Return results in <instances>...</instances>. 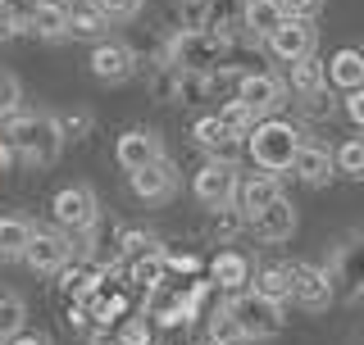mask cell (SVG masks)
Wrapping results in <instances>:
<instances>
[{"label": "cell", "instance_id": "d4e9b609", "mask_svg": "<svg viewBox=\"0 0 364 345\" xmlns=\"http://www.w3.org/2000/svg\"><path fill=\"white\" fill-rule=\"evenodd\" d=\"M287 23V14L278 9V0H255V5H246V28L255 32V37H273V32Z\"/></svg>", "mask_w": 364, "mask_h": 345}, {"label": "cell", "instance_id": "83f0119b", "mask_svg": "<svg viewBox=\"0 0 364 345\" xmlns=\"http://www.w3.org/2000/svg\"><path fill=\"white\" fill-rule=\"evenodd\" d=\"M151 255H164L159 241L151 232H123V263H136V259H151Z\"/></svg>", "mask_w": 364, "mask_h": 345}, {"label": "cell", "instance_id": "b9f144b4", "mask_svg": "<svg viewBox=\"0 0 364 345\" xmlns=\"http://www.w3.org/2000/svg\"><path fill=\"white\" fill-rule=\"evenodd\" d=\"M91 345H128V341H123V336H109V332H96Z\"/></svg>", "mask_w": 364, "mask_h": 345}, {"label": "cell", "instance_id": "d6a6232c", "mask_svg": "<svg viewBox=\"0 0 364 345\" xmlns=\"http://www.w3.org/2000/svg\"><path fill=\"white\" fill-rule=\"evenodd\" d=\"M278 9L287 18H305V23H314L318 14H323V0H278Z\"/></svg>", "mask_w": 364, "mask_h": 345}, {"label": "cell", "instance_id": "f6af8a7d", "mask_svg": "<svg viewBox=\"0 0 364 345\" xmlns=\"http://www.w3.org/2000/svg\"><path fill=\"white\" fill-rule=\"evenodd\" d=\"M0 259H5V255H0Z\"/></svg>", "mask_w": 364, "mask_h": 345}, {"label": "cell", "instance_id": "e575fe53", "mask_svg": "<svg viewBox=\"0 0 364 345\" xmlns=\"http://www.w3.org/2000/svg\"><path fill=\"white\" fill-rule=\"evenodd\" d=\"M18 82L9 73H0V119H14V109H18Z\"/></svg>", "mask_w": 364, "mask_h": 345}, {"label": "cell", "instance_id": "2e32d148", "mask_svg": "<svg viewBox=\"0 0 364 345\" xmlns=\"http://www.w3.org/2000/svg\"><path fill=\"white\" fill-rule=\"evenodd\" d=\"M128 182H132V195H136V200H151V204L168 200V195L178 191V172H173L168 159H159V164L141 168V172H128Z\"/></svg>", "mask_w": 364, "mask_h": 345}, {"label": "cell", "instance_id": "484cf974", "mask_svg": "<svg viewBox=\"0 0 364 345\" xmlns=\"http://www.w3.org/2000/svg\"><path fill=\"white\" fill-rule=\"evenodd\" d=\"M210 345H250V336L228 309H219V314L210 318Z\"/></svg>", "mask_w": 364, "mask_h": 345}, {"label": "cell", "instance_id": "5bb4252c", "mask_svg": "<svg viewBox=\"0 0 364 345\" xmlns=\"http://www.w3.org/2000/svg\"><path fill=\"white\" fill-rule=\"evenodd\" d=\"M210 282L219 286V291H228V295H242L246 282H255V268H250V259L242 250H219L214 263H210Z\"/></svg>", "mask_w": 364, "mask_h": 345}, {"label": "cell", "instance_id": "3957f363", "mask_svg": "<svg viewBox=\"0 0 364 345\" xmlns=\"http://www.w3.org/2000/svg\"><path fill=\"white\" fill-rule=\"evenodd\" d=\"M228 45L232 41L214 28H182L168 41V64L178 73H219L223 60H228Z\"/></svg>", "mask_w": 364, "mask_h": 345}, {"label": "cell", "instance_id": "60d3db41", "mask_svg": "<svg viewBox=\"0 0 364 345\" xmlns=\"http://www.w3.org/2000/svg\"><path fill=\"white\" fill-rule=\"evenodd\" d=\"M9 345H50V341H46V336H37V332H18V336L9 341Z\"/></svg>", "mask_w": 364, "mask_h": 345}, {"label": "cell", "instance_id": "277c9868", "mask_svg": "<svg viewBox=\"0 0 364 345\" xmlns=\"http://www.w3.org/2000/svg\"><path fill=\"white\" fill-rule=\"evenodd\" d=\"M228 314L246 327L250 341H264V336H278L282 332V305L269 300V295H259V291L232 295V300H228Z\"/></svg>", "mask_w": 364, "mask_h": 345}, {"label": "cell", "instance_id": "7402d4cb", "mask_svg": "<svg viewBox=\"0 0 364 345\" xmlns=\"http://www.w3.org/2000/svg\"><path fill=\"white\" fill-rule=\"evenodd\" d=\"M105 282V268H100V263H91V259H82V263H68V268L60 273V286L68 295H87V291H96V286Z\"/></svg>", "mask_w": 364, "mask_h": 345}, {"label": "cell", "instance_id": "d6986e66", "mask_svg": "<svg viewBox=\"0 0 364 345\" xmlns=\"http://www.w3.org/2000/svg\"><path fill=\"white\" fill-rule=\"evenodd\" d=\"M291 172H296L301 182H310V187H323V182L337 172V155L323 150V146H301V155H296Z\"/></svg>", "mask_w": 364, "mask_h": 345}, {"label": "cell", "instance_id": "e0dca14e", "mask_svg": "<svg viewBox=\"0 0 364 345\" xmlns=\"http://www.w3.org/2000/svg\"><path fill=\"white\" fill-rule=\"evenodd\" d=\"M250 232H255L259 241H269V246H278V241H291V232H296V209H291L287 195H282V200H273L264 214L250 218Z\"/></svg>", "mask_w": 364, "mask_h": 345}, {"label": "cell", "instance_id": "7c38bea8", "mask_svg": "<svg viewBox=\"0 0 364 345\" xmlns=\"http://www.w3.org/2000/svg\"><path fill=\"white\" fill-rule=\"evenodd\" d=\"M191 136H196V146H200V150H210L214 159H228V164L237 159V150H242V141H246L242 132H232V128H228L219 114H205V119H196Z\"/></svg>", "mask_w": 364, "mask_h": 345}, {"label": "cell", "instance_id": "7a4b0ae2", "mask_svg": "<svg viewBox=\"0 0 364 345\" xmlns=\"http://www.w3.org/2000/svg\"><path fill=\"white\" fill-rule=\"evenodd\" d=\"M301 146H305L301 132H296V123H287V119H259L255 132L246 136L250 159H255L264 172H291Z\"/></svg>", "mask_w": 364, "mask_h": 345}, {"label": "cell", "instance_id": "6da1fadb", "mask_svg": "<svg viewBox=\"0 0 364 345\" xmlns=\"http://www.w3.org/2000/svg\"><path fill=\"white\" fill-rule=\"evenodd\" d=\"M5 136H9V146H14V155L28 159V164H37V168L55 164L60 150H64V132L50 114H14Z\"/></svg>", "mask_w": 364, "mask_h": 345}, {"label": "cell", "instance_id": "8d00e7d4", "mask_svg": "<svg viewBox=\"0 0 364 345\" xmlns=\"http://www.w3.org/2000/svg\"><path fill=\"white\" fill-rule=\"evenodd\" d=\"M14 32H28L14 9V0H0V37H14Z\"/></svg>", "mask_w": 364, "mask_h": 345}, {"label": "cell", "instance_id": "f546056e", "mask_svg": "<svg viewBox=\"0 0 364 345\" xmlns=\"http://www.w3.org/2000/svg\"><path fill=\"white\" fill-rule=\"evenodd\" d=\"M337 168L346 172V177H355V182L364 177V136H350V141L337 150Z\"/></svg>", "mask_w": 364, "mask_h": 345}, {"label": "cell", "instance_id": "ac0fdd59", "mask_svg": "<svg viewBox=\"0 0 364 345\" xmlns=\"http://www.w3.org/2000/svg\"><path fill=\"white\" fill-rule=\"evenodd\" d=\"M323 68H328V87H337V91H360L364 87V50H355V45L337 50Z\"/></svg>", "mask_w": 364, "mask_h": 345}, {"label": "cell", "instance_id": "ab89813d", "mask_svg": "<svg viewBox=\"0 0 364 345\" xmlns=\"http://www.w3.org/2000/svg\"><path fill=\"white\" fill-rule=\"evenodd\" d=\"M164 259H168V268H173V273H196L200 268L196 255H164Z\"/></svg>", "mask_w": 364, "mask_h": 345}, {"label": "cell", "instance_id": "9a60e30c", "mask_svg": "<svg viewBox=\"0 0 364 345\" xmlns=\"http://www.w3.org/2000/svg\"><path fill=\"white\" fill-rule=\"evenodd\" d=\"M132 68H136V55L123 41H100L96 50H91V73H96L100 82H128Z\"/></svg>", "mask_w": 364, "mask_h": 345}, {"label": "cell", "instance_id": "836d02e7", "mask_svg": "<svg viewBox=\"0 0 364 345\" xmlns=\"http://www.w3.org/2000/svg\"><path fill=\"white\" fill-rule=\"evenodd\" d=\"M64 132V141H82V136L91 132V114H64V119H55Z\"/></svg>", "mask_w": 364, "mask_h": 345}, {"label": "cell", "instance_id": "4316f807", "mask_svg": "<svg viewBox=\"0 0 364 345\" xmlns=\"http://www.w3.org/2000/svg\"><path fill=\"white\" fill-rule=\"evenodd\" d=\"M23 318H28V309L18 295H0V341H14L23 332Z\"/></svg>", "mask_w": 364, "mask_h": 345}, {"label": "cell", "instance_id": "ee69618b", "mask_svg": "<svg viewBox=\"0 0 364 345\" xmlns=\"http://www.w3.org/2000/svg\"><path fill=\"white\" fill-rule=\"evenodd\" d=\"M246 5H255V0H246Z\"/></svg>", "mask_w": 364, "mask_h": 345}, {"label": "cell", "instance_id": "9c48e42d", "mask_svg": "<svg viewBox=\"0 0 364 345\" xmlns=\"http://www.w3.org/2000/svg\"><path fill=\"white\" fill-rule=\"evenodd\" d=\"M114 159H119V168L141 172V168H151V164H159V159H164V146H159V136H155L151 128H132V132L119 136Z\"/></svg>", "mask_w": 364, "mask_h": 345}, {"label": "cell", "instance_id": "f35d334b", "mask_svg": "<svg viewBox=\"0 0 364 345\" xmlns=\"http://www.w3.org/2000/svg\"><path fill=\"white\" fill-rule=\"evenodd\" d=\"M346 119L364 132V87L360 91H346Z\"/></svg>", "mask_w": 364, "mask_h": 345}, {"label": "cell", "instance_id": "4fadbf2b", "mask_svg": "<svg viewBox=\"0 0 364 345\" xmlns=\"http://www.w3.org/2000/svg\"><path fill=\"white\" fill-rule=\"evenodd\" d=\"M273 200H282V187H278V172H250V177H242V187H237V209H242L246 218L264 214Z\"/></svg>", "mask_w": 364, "mask_h": 345}, {"label": "cell", "instance_id": "74e56055", "mask_svg": "<svg viewBox=\"0 0 364 345\" xmlns=\"http://www.w3.org/2000/svg\"><path fill=\"white\" fill-rule=\"evenodd\" d=\"M119 336L128 341V345H151V323H146V318H132V323L123 327Z\"/></svg>", "mask_w": 364, "mask_h": 345}, {"label": "cell", "instance_id": "52a82bcc", "mask_svg": "<svg viewBox=\"0 0 364 345\" xmlns=\"http://www.w3.org/2000/svg\"><path fill=\"white\" fill-rule=\"evenodd\" d=\"M314 45H318V28H314V23H305V18H287V23H282V28L269 37V50L278 55L282 64H301V60H310Z\"/></svg>", "mask_w": 364, "mask_h": 345}, {"label": "cell", "instance_id": "7bdbcfd3", "mask_svg": "<svg viewBox=\"0 0 364 345\" xmlns=\"http://www.w3.org/2000/svg\"><path fill=\"white\" fill-rule=\"evenodd\" d=\"M9 155H14V146H9V136H5V141H0V168L9 164Z\"/></svg>", "mask_w": 364, "mask_h": 345}, {"label": "cell", "instance_id": "44dd1931", "mask_svg": "<svg viewBox=\"0 0 364 345\" xmlns=\"http://www.w3.org/2000/svg\"><path fill=\"white\" fill-rule=\"evenodd\" d=\"M250 291L269 295V300H291V263H269V268L255 273V282H250Z\"/></svg>", "mask_w": 364, "mask_h": 345}, {"label": "cell", "instance_id": "cb8c5ba5", "mask_svg": "<svg viewBox=\"0 0 364 345\" xmlns=\"http://www.w3.org/2000/svg\"><path fill=\"white\" fill-rule=\"evenodd\" d=\"M323 87H328V68L318 64L314 55H310V60H301V64H291V91H296V96H301V100L318 96V91H323Z\"/></svg>", "mask_w": 364, "mask_h": 345}, {"label": "cell", "instance_id": "ba28073f", "mask_svg": "<svg viewBox=\"0 0 364 345\" xmlns=\"http://www.w3.org/2000/svg\"><path fill=\"white\" fill-rule=\"evenodd\" d=\"M237 100L250 105L259 119H273V109L287 105V82H278L273 73H246L242 87H237Z\"/></svg>", "mask_w": 364, "mask_h": 345}, {"label": "cell", "instance_id": "1f68e13d", "mask_svg": "<svg viewBox=\"0 0 364 345\" xmlns=\"http://www.w3.org/2000/svg\"><path fill=\"white\" fill-rule=\"evenodd\" d=\"M341 282H350V295L364 291V250H346L341 255V268H337Z\"/></svg>", "mask_w": 364, "mask_h": 345}, {"label": "cell", "instance_id": "8992f818", "mask_svg": "<svg viewBox=\"0 0 364 345\" xmlns=\"http://www.w3.org/2000/svg\"><path fill=\"white\" fill-rule=\"evenodd\" d=\"M237 187H242V172H237V164H228V159H210V164L196 172V200L205 209H228V204H237Z\"/></svg>", "mask_w": 364, "mask_h": 345}, {"label": "cell", "instance_id": "8fae6325", "mask_svg": "<svg viewBox=\"0 0 364 345\" xmlns=\"http://www.w3.org/2000/svg\"><path fill=\"white\" fill-rule=\"evenodd\" d=\"M68 259H73V241L64 232H37L32 246H28V255H23V263H28L32 273H64Z\"/></svg>", "mask_w": 364, "mask_h": 345}, {"label": "cell", "instance_id": "30bf717a", "mask_svg": "<svg viewBox=\"0 0 364 345\" xmlns=\"http://www.w3.org/2000/svg\"><path fill=\"white\" fill-rule=\"evenodd\" d=\"M333 291H337V282L328 278L323 268H314V263H291V300L296 305L328 309L333 305Z\"/></svg>", "mask_w": 364, "mask_h": 345}, {"label": "cell", "instance_id": "f1b7e54d", "mask_svg": "<svg viewBox=\"0 0 364 345\" xmlns=\"http://www.w3.org/2000/svg\"><path fill=\"white\" fill-rule=\"evenodd\" d=\"M219 119H223V123H228V128H232V132L250 136V132H255V123H259V114L250 109V105H242V100H228V105L219 109Z\"/></svg>", "mask_w": 364, "mask_h": 345}, {"label": "cell", "instance_id": "603a6c76", "mask_svg": "<svg viewBox=\"0 0 364 345\" xmlns=\"http://www.w3.org/2000/svg\"><path fill=\"white\" fill-rule=\"evenodd\" d=\"M32 223L28 218H0V255L5 259H23L28 255V246H32Z\"/></svg>", "mask_w": 364, "mask_h": 345}, {"label": "cell", "instance_id": "ffe728a7", "mask_svg": "<svg viewBox=\"0 0 364 345\" xmlns=\"http://www.w3.org/2000/svg\"><path fill=\"white\" fill-rule=\"evenodd\" d=\"M68 18H73V9H68L64 0H41L37 18H32V32H37V37H46V41L68 37Z\"/></svg>", "mask_w": 364, "mask_h": 345}, {"label": "cell", "instance_id": "4dcf8cb0", "mask_svg": "<svg viewBox=\"0 0 364 345\" xmlns=\"http://www.w3.org/2000/svg\"><path fill=\"white\" fill-rule=\"evenodd\" d=\"M105 14H100V9H73V18H68V32H73V37H100V32H105Z\"/></svg>", "mask_w": 364, "mask_h": 345}, {"label": "cell", "instance_id": "d590c367", "mask_svg": "<svg viewBox=\"0 0 364 345\" xmlns=\"http://www.w3.org/2000/svg\"><path fill=\"white\" fill-rule=\"evenodd\" d=\"M96 9L105 18H136L141 14V0H96Z\"/></svg>", "mask_w": 364, "mask_h": 345}, {"label": "cell", "instance_id": "5b68a950", "mask_svg": "<svg viewBox=\"0 0 364 345\" xmlns=\"http://www.w3.org/2000/svg\"><path fill=\"white\" fill-rule=\"evenodd\" d=\"M50 209H55V223H60L68 236H82V232L96 227L100 200H96V191H91V187H64V191H55Z\"/></svg>", "mask_w": 364, "mask_h": 345}]
</instances>
